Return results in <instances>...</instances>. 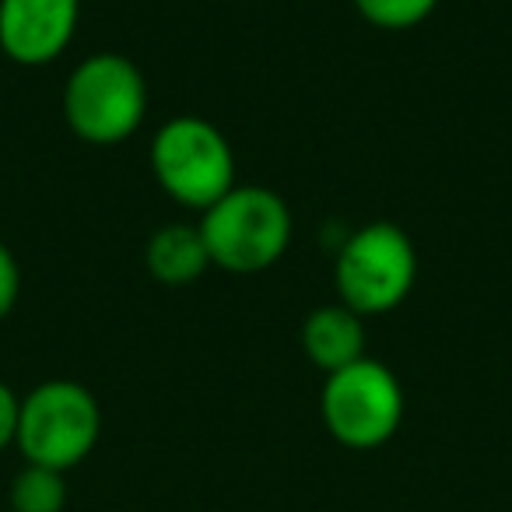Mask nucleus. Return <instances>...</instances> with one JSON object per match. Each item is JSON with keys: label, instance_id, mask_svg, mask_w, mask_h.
Instances as JSON below:
<instances>
[{"label": "nucleus", "instance_id": "obj_9", "mask_svg": "<svg viewBox=\"0 0 512 512\" xmlns=\"http://www.w3.org/2000/svg\"><path fill=\"white\" fill-rule=\"evenodd\" d=\"M144 267L165 288L197 285L211 271L204 235L197 225H165L144 246Z\"/></svg>", "mask_w": 512, "mask_h": 512}, {"label": "nucleus", "instance_id": "obj_4", "mask_svg": "<svg viewBox=\"0 0 512 512\" xmlns=\"http://www.w3.org/2000/svg\"><path fill=\"white\" fill-rule=\"evenodd\" d=\"M102 435V411L95 393L74 379H46L22 397L15 446L25 463L67 474L88 460Z\"/></svg>", "mask_w": 512, "mask_h": 512}, {"label": "nucleus", "instance_id": "obj_3", "mask_svg": "<svg viewBox=\"0 0 512 512\" xmlns=\"http://www.w3.org/2000/svg\"><path fill=\"white\" fill-rule=\"evenodd\" d=\"M418 281V249L393 221H369L337 246V295L358 316H386Z\"/></svg>", "mask_w": 512, "mask_h": 512}, {"label": "nucleus", "instance_id": "obj_7", "mask_svg": "<svg viewBox=\"0 0 512 512\" xmlns=\"http://www.w3.org/2000/svg\"><path fill=\"white\" fill-rule=\"evenodd\" d=\"M81 0H0V53L22 67H46L71 46Z\"/></svg>", "mask_w": 512, "mask_h": 512}, {"label": "nucleus", "instance_id": "obj_8", "mask_svg": "<svg viewBox=\"0 0 512 512\" xmlns=\"http://www.w3.org/2000/svg\"><path fill=\"white\" fill-rule=\"evenodd\" d=\"M302 351L320 372H341L365 358V316L337 306H320L302 323Z\"/></svg>", "mask_w": 512, "mask_h": 512}, {"label": "nucleus", "instance_id": "obj_13", "mask_svg": "<svg viewBox=\"0 0 512 512\" xmlns=\"http://www.w3.org/2000/svg\"><path fill=\"white\" fill-rule=\"evenodd\" d=\"M18 411H22V397L0 379V449L15 446L18 435Z\"/></svg>", "mask_w": 512, "mask_h": 512}, {"label": "nucleus", "instance_id": "obj_5", "mask_svg": "<svg viewBox=\"0 0 512 512\" xmlns=\"http://www.w3.org/2000/svg\"><path fill=\"white\" fill-rule=\"evenodd\" d=\"M151 172L165 197L204 214L235 186V151L211 120L176 116L151 137Z\"/></svg>", "mask_w": 512, "mask_h": 512}, {"label": "nucleus", "instance_id": "obj_2", "mask_svg": "<svg viewBox=\"0 0 512 512\" xmlns=\"http://www.w3.org/2000/svg\"><path fill=\"white\" fill-rule=\"evenodd\" d=\"M64 120L74 137L99 148H113L137 134L148 113V81L141 67L123 53H92L64 85Z\"/></svg>", "mask_w": 512, "mask_h": 512}, {"label": "nucleus", "instance_id": "obj_6", "mask_svg": "<svg viewBox=\"0 0 512 512\" xmlns=\"http://www.w3.org/2000/svg\"><path fill=\"white\" fill-rule=\"evenodd\" d=\"M320 414L330 439L348 449H379L404 425V386L390 365L358 358L341 372H330L320 393Z\"/></svg>", "mask_w": 512, "mask_h": 512}, {"label": "nucleus", "instance_id": "obj_1", "mask_svg": "<svg viewBox=\"0 0 512 512\" xmlns=\"http://www.w3.org/2000/svg\"><path fill=\"white\" fill-rule=\"evenodd\" d=\"M211 267L228 274H260L292 246V207L271 186L235 183L197 221Z\"/></svg>", "mask_w": 512, "mask_h": 512}, {"label": "nucleus", "instance_id": "obj_10", "mask_svg": "<svg viewBox=\"0 0 512 512\" xmlns=\"http://www.w3.org/2000/svg\"><path fill=\"white\" fill-rule=\"evenodd\" d=\"M11 512H64L67 509V477L60 470L25 463L11 481Z\"/></svg>", "mask_w": 512, "mask_h": 512}, {"label": "nucleus", "instance_id": "obj_12", "mask_svg": "<svg viewBox=\"0 0 512 512\" xmlns=\"http://www.w3.org/2000/svg\"><path fill=\"white\" fill-rule=\"evenodd\" d=\"M18 295H22V267H18L8 242H0V320L11 316V309L18 306Z\"/></svg>", "mask_w": 512, "mask_h": 512}, {"label": "nucleus", "instance_id": "obj_11", "mask_svg": "<svg viewBox=\"0 0 512 512\" xmlns=\"http://www.w3.org/2000/svg\"><path fill=\"white\" fill-rule=\"evenodd\" d=\"M358 15L383 32H407L418 29L432 18L439 0H355Z\"/></svg>", "mask_w": 512, "mask_h": 512}]
</instances>
